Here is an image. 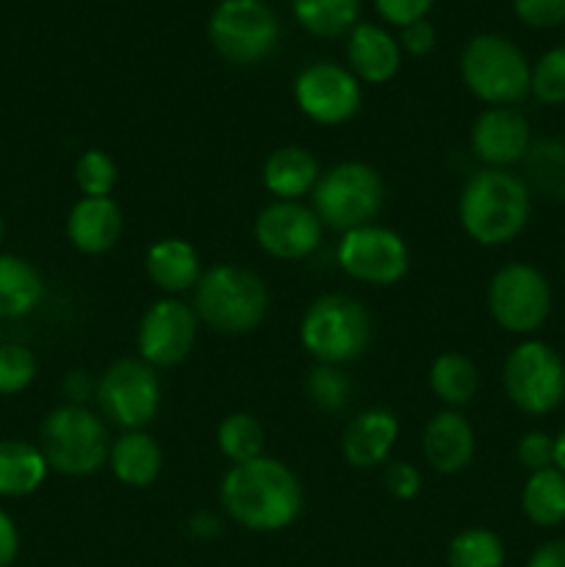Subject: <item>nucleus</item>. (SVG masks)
<instances>
[{
    "instance_id": "obj_1",
    "label": "nucleus",
    "mask_w": 565,
    "mask_h": 567,
    "mask_svg": "<svg viewBox=\"0 0 565 567\" xmlns=\"http://www.w3.org/2000/svg\"><path fill=\"white\" fill-rule=\"evenodd\" d=\"M219 504L249 532H282L299 520L305 491L299 476L275 457L230 465L219 485Z\"/></svg>"
},
{
    "instance_id": "obj_2",
    "label": "nucleus",
    "mask_w": 565,
    "mask_h": 567,
    "mask_svg": "<svg viewBox=\"0 0 565 567\" xmlns=\"http://www.w3.org/2000/svg\"><path fill=\"white\" fill-rule=\"evenodd\" d=\"M460 227L480 247H504L526 230L532 192L510 169H480L465 181L458 203Z\"/></svg>"
},
{
    "instance_id": "obj_3",
    "label": "nucleus",
    "mask_w": 565,
    "mask_h": 567,
    "mask_svg": "<svg viewBox=\"0 0 565 567\" xmlns=\"http://www.w3.org/2000/svg\"><path fill=\"white\" fill-rule=\"evenodd\" d=\"M194 313L222 336H247L269 310V291L255 271L236 264H216L194 286Z\"/></svg>"
},
{
    "instance_id": "obj_4",
    "label": "nucleus",
    "mask_w": 565,
    "mask_h": 567,
    "mask_svg": "<svg viewBox=\"0 0 565 567\" xmlns=\"http://www.w3.org/2000/svg\"><path fill=\"white\" fill-rule=\"evenodd\" d=\"M371 338V313L349 293H325L314 299L299 321V341L305 352L321 365H347L363 358Z\"/></svg>"
},
{
    "instance_id": "obj_5",
    "label": "nucleus",
    "mask_w": 565,
    "mask_h": 567,
    "mask_svg": "<svg viewBox=\"0 0 565 567\" xmlns=\"http://www.w3.org/2000/svg\"><path fill=\"white\" fill-rule=\"evenodd\" d=\"M39 452L55 474L92 476L109 463V430L86 404H59L44 415L39 430Z\"/></svg>"
},
{
    "instance_id": "obj_6",
    "label": "nucleus",
    "mask_w": 565,
    "mask_h": 567,
    "mask_svg": "<svg viewBox=\"0 0 565 567\" xmlns=\"http://www.w3.org/2000/svg\"><path fill=\"white\" fill-rule=\"evenodd\" d=\"M460 75L476 100L493 105H510L530 94L532 64L515 42L499 33H480L465 44L460 55Z\"/></svg>"
},
{
    "instance_id": "obj_7",
    "label": "nucleus",
    "mask_w": 565,
    "mask_h": 567,
    "mask_svg": "<svg viewBox=\"0 0 565 567\" xmlns=\"http://www.w3.org/2000/svg\"><path fill=\"white\" fill-rule=\"evenodd\" d=\"M310 194H314V210L321 225L347 233L377 219L386 199V183L374 166L363 161H343L321 172Z\"/></svg>"
},
{
    "instance_id": "obj_8",
    "label": "nucleus",
    "mask_w": 565,
    "mask_h": 567,
    "mask_svg": "<svg viewBox=\"0 0 565 567\" xmlns=\"http://www.w3.org/2000/svg\"><path fill=\"white\" fill-rule=\"evenodd\" d=\"M502 382L513 408L532 419L554 413L565 402V363L541 338H526L507 354Z\"/></svg>"
},
{
    "instance_id": "obj_9",
    "label": "nucleus",
    "mask_w": 565,
    "mask_h": 567,
    "mask_svg": "<svg viewBox=\"0 0 565 567\" xmlns=\"http://www.w3.org/2000/svg\"><path fill=\"white\" fill-rule=\"evenodd\" d=\"M552 282L537 266L513 260L487 282L491 319L510 336H535L552 316Z\"/></svg>"
},
{
    "instance_id": "obj_10",
    "label": "nucleus",
    "mask_w": 565,
    "mask_h": 567,
    "mask_svg": "<svg viewBox=\"0 0 565 567\" xmlns=\"http://www.w3.org/2000/svg\"><path fill=\"white\" fill-rule=\"evenodd\" d=\"M208 39L222 59L249 66L277 48L280 22L266 0H219L210 11Z\"/></svg>"
},
{
    "instance_id": "obj_11",
    "label": "nucleus",
    "mask_w": 565,
    "mask_h": 567,
    "mask_svg": "<svg viewBox=\"0 0 565 567\" xmlns=\"http://www.w3.org/2000/svg\"><path fill=\"white\" fill-rule=\"evenodd\" d=\"M94 399L111 424L125 432L144 430L158 415L161 380L142 358H122L103 371Z\"/></svg>"
},
{
    "instance_id": "obj_12",
    "label": "nucleus",
    "mask_w": 565,
    "mask_h": 567,
    "mask_svg": "<svg viewBox=\"0 0 565 567\" xmlns=\"http://www.w3.org/2000/svg\"><path fill=\"white\" fill-rule=\"evenodd\" d=\"M336 260L341 271L366 286H393L410 269L408 241L382 225H363L347 230L338 241Z\"/></svg>"
},
{
    "instance_id": "obj_13",
    "label": "nucleus",
    "mask_w": 565,
    "mask_h": 567,
    "mask_svg": "<svg viewBox=\"0 0 565 567\" xmlns=\"http://www.w3.org/2000/svg\"><path fill=\"white\" fill-rule=\"evenodd\" d=\"M294 100L310 122L336 127L358 114L363 92L349 66L336 61H314L294 81Z\"/></svg>"
},
{
    "instance_id": "obj_14",
    "label": "nucleus",
    "mask_w": 565,
    "mask_h": 567,
    "mask_svg": "<svg viewBox=\"0 0 565 567\" xmlns=\"http://www.w3.org/2000/svg\"><path fill=\"white\" fill-rule=\"evenodd\" d=\"M199 319L192 305L164 297L144 310L136 332L138 358L153 369H172L183 363L197 341Z\"/></svg>"
},
{
    "instance_id": "obj_15",
    "label": "nucleus",
    "mask_w": 565,
    "mask_h": 567,
    "mask_svg": "<svg viewBox=\"0 0 565 567\" xmlns=\"http://www.w3.org/2000/svg\"><path fill=\"white\" fill-rule=\"evenodd\" d=\"M253 236L269 258L305 260L325 241V225L308 205L275 199L255 216Z\"/></svg>"
},
{
    "instance_id": "obj_16",
    "label": "nucleus",
    "mask_w": 565,
    "mask_h": 567,
    "mask_svg": "<svg viewBox=\"0 0 565 567\" xmlns=\"http://www.w3.org/2000/svg\"><path fill=\"white\" fill-rule=\"evenodd\" d=\"M532 144V127L518 109L493 105L471 125V153L485 169H510L521 164Z\"/></svg>"
},
{
    "instance_id": "obj_17",
    "label": "nucleus",
    "mask_w": 565,
    "mask_h": 567,
    "mask_svg": "<svg viewBox=\"0 0 565 567\" xmlns=\"http://www.w3.org/2000/svg\"><path fill=\"white\" fill-rule=\"evenodd\" d=\"M399 441V419L386 408H369L349 419L341 435V457L349 468L371 471L388 463Z\"/></svg>"
},
{
    "instance_id": "obj_18",
    "label": "nucleus",
    "mask_w": 565,
    "mask_h": 567,
    "mask_svg": "<svg viewBox=\"0 0 565 567\" xmlns=\"http://www.w3.org/2000/svg\"><path fill=\"white\" fill-rule=\"evenodd\" d=\"M421 452L438 474H460L463 468H469L476 454L474 426L460 410L435 413L424 426Z\"/></svg>"
},
{
    "instance_id": "obj_19",
    "label": "nucleus",
    "mask_w": 565,
    "mask_h": 567,
    "mask_svg": "<svg viewBox=\"0 0 565 567\" xmlns=\"http://www.w3.org/2000/svg\"><path fill=\"white\" fill-rule=\"evenodd\" d=\"M125 216L111 197H81L66 216V238L83 255H103L120 244Z\"/></svg>"
},
{
    "instance_id": "obj_20",
    "label": "nucleus",
    "mask_w": 565,
    "mask_h": 567,
    "mask_svg": "<svg viewBox=\"0 0 565 567\" xmlns=\"http://www.w3.org/2000/svg\"><path fill=\"white\" fill-rule=\"evenodd\" d=\"M349 72L366 83H388L402 66V48L397 39L380 25H355L347 39Z\"/></svg>"
},
{
    "instance_id": "obj_21",
    "label": "nucleus",
    "mask_w": 565,
    "mask_h": 567,
    "mask_svg": "<svg viewBox=\"0 0 565 567\" xmlns=\"http://www.w3.org/2000/svg\"><path fill=\"white\" fill-rule=\"evenodd\" d=\"M260 177H264V188L271 197L299 203V197L314 192L321 177V169L310 150L288 144V147H277L266 155Z\"/></svg>"
},
{
    "instance_id": "obj_22",
    "label": "nucleus",
    "mask_w": 565,
    "mask_h": 567,
    "mask_svg": "<svg viewBox=\"0 0 565 567\" xmlns=\"http://www.w3.org/2000/svg\"><path fill=\"white\" fill-rule=\"evenodd\" d=\"M144 269L147 277L166 293V297H177V293L192 291L199 282V255L194 244L186 238H161L147 249L144 258Z\"/></svg>"
},
{
    "instance_id": "obj_23",
    "label": "nucleus",
    "mask_w": 565,
    "mask_h": 567,
    "mask_svg": "<svg viewBox=\"0 0 565 567\" xmlns=\"http://www.w3.org/2000/svg\"><path fill=\"white\" fill-rule=\"evenodd\" d=\"M109 468L127 487H150L164 468V452L144 430L122 432L109 452Z\"/></svg>"
},
{
    "instance_id": "obj_24",
    "label": "nucleus",
    "mask_w": 565,
    "mask_h": 567,
    "mask_svg": "<svg viewBox=\"0 0 565 567\" xmlns=\"http://www.w3.org/2000/svg\"><path fill=\"white\" fill-rule=\"evenodd\" d=\"M48 471L37 443L0 441V498L31 496L44 485Z\"/></svg>"
},
{
    "instance_id": "obj_25",
    "label": "nucleus",
    "mask_w": 565,
    "mask_h": 567,
    "mask_svg": "<svg viewBox=\"0 0 565 567\" xmlns=\"http://www.w3.org/2000/svg\"><path fill=\"white\" fill-rule=\"evenodd\" d=\"M44 297V280L20 255H0V319L33 313Z\"/></svg>"
},
{
    "instance_id": "obj_26",
    "label": "nucleus",
    "mask_w": 565,
    "mask_h": 567,
    "mask_svg": "<svg viewBox=\"0 0 565 567\" xmlns=\"http://www.w3.org/2000/svg\"><path fill=\"white\" fill-rule=\"evenodd\" d=\"M430 391L435 393L438 402L446 404L449 410H460L474 402L480 391V371L474 360L460 352H443L432 360L430 365Z\"/></svg>"
},
{
    "instance_id": "obj_27",
    "label": "nucleus",
    "mask_w": 565,
    "mask_h": 567,
    "mask_svg": "<svg viewBox=\"0 0 565 567\" xmlns=\"http://www.w3.org/2000/svg\"><path fill=\"white\" fill-rule=\"evenodd\" d=\"M524 183L532 194L546 199H565V138H532L524 161Z\"/></svg>"
},
{
    "instance_id": "obj_28",
    "label": "nucleus",
    "mask_w": 565,
    "mask_h": 567,
    "mask_svg": "<svg viewBox=\"0 0 565 567\" xmlns=\"http://www.w3.org/2000/svg\"><path fill=\"white\" fill-rule=\"evenodd\" d=\"M521 509L526 520L541 529H554L565 524V474L552 468L535 471L526 476L521 491Z\"/></svg>"
},
{
    "instance_id": "obj_29",
    "label": "nucleus",
    "mask_w": 565,
    "mask_h": 567,
    "mask_svg": "<svg viewBox=\"0 0 565 567\" xmlns=\"http://www.w3.org/2000/svg\"><path fill=\"white\" fill-rule=\"evenodd\" d=\"M264 443H266V430L260 424L258 415L253 413H230L222 419V424L216 426V446H219L222 457L230 460L233 465L249 463V460L264 457Z\"/></svg>"
},
{
    "instance_id": "obj_30",
    "label": "nucleus",
    "mask_w": 565,
    "mask_h": 567,
    "mask_svg": "<svg viewBox=\"0 0 565 567\" xmlns=\"http://www.w3.org/2000/svg\"><path fill=\"white\" fill-rule=\"evenodd\" d=\"M291 11L314 37H341L358 22L360 0H291Z\"/></svg>"
},
{
    "instance_id": "obj_31",
    "label": "nucleus",
    "mask_w": 565,
    "mask_h": 567,
    "mask_svg": "<svg viewBox=\"0 0 565 567\" xmlns=\"http://www.w3.org/2000/svg\"><path fill=\"white\" fill-rule=\"evenodd\" d=\"M504 540L485 526L463 529L446 548L449 567H504Z\"/></svg>"
},
{
    "instance_id": "obj_32",
    "label": "nucleus",
    "mask_w": 565,
    "mask_h": 567,
    "mask_svg": "<svg viewBox=\"0 0 565 567\" xmlns=\"http://www.w3.org/2000/svg\"><path fill=\"white\" fill-rule=\"evenodd\" d=\"M305 393L321 413H341L352 396V382L343 374L341 365L316 363L305 380Z\"/></svg>"
},
{
    "instance_id": "obj_33",
    "label": "nucleus",
    "mask_w": 565,
    "mask_h": 567,
    "mask_svg": "<svg viewBox=\"0 0 565 567\" xmlns=\"http://www.w3.org/2000/svg\"><path fill=\"white\" fill-rule=\"evenodd\" d=\"M530 94L543 105H565V44L552 48L532 64Z\"/></svg>"
},
{
    "instance_id": "obj_34",
    "label": "nucleus",
    "mask_w": 565,
    "mask_h": 567,
    "mask_svg": "<svg viewBox=\"0 0 565 567\" xmlns=\"http://www.w3.org/2000/svg\"><path fill=\"white\" fill-rule=\"evenodd\" d=\"M75 183L83 197H111L116 186V164L103 150H86L75 161Z\"/></svg>"
},
{
    "instance_id": "obj_35",
    "label": "nucleus",
    "mask_w": 565,
    "mask_h": 567,
    "mask_svg": "<svg viewBox=\"0 0 565 567\" xmlns=\"http://www.w3.org/2000/svg\"><path fill=\"white\" fill-rule=\"evenodd\" d=\"M39 363L22 343H0V396H17L37 380Z\"/></svg>"
},
{
    "instance_id": "obj_36",
    "label": "nucleus",
    "mask_w": 565,
    "mask_h": 567,
    "mask_svg": "<svg viewBox=\"0 0 565 567\" xmlns=\"http://www.w3.org/2000/svg\"><path fill=\"white\" fill-rule=\"evenodd\" d=\"M515 460L524 471L535 474V471L552 468L554 465V435L543 430H530L518 437L515 446Z\"/></svg>"
},
{
    "instance_id": "obj_37",
    "label": "nucleus",
    "mask_w": 565,
    "mask_h": 567,
    "mask_svg": "<svg viewBox=\"0 0 565 567\" xmlns=\"http://www.w3.org/2000/svg\"><path fill=\"white\" fill-rule=\"evenodd\" d=\"M513 11L530 28H557L565 22V0H513Z\"/></svg>"
},
{
    "instance_id": "obj_38",
    "label": "nucleus",
    "mask_w": 565,
    "mask_h": 567,
    "mask_svg": "<svg viewBox=\"0 0 565 567\" xmlns=\"http://www.w3.org/2000/svg\"><path fill=\"white\" fill-rule=\"evenodd\" d=\"M382 485H386L388 496L399 498V502H413L421 493V474L415 465L404 463V460H393L382 471Z\"/></svg>"
},
{
    "instance_id": "obj_39",
    "label": "nucleus",
    "mask_w": 565,
    "mask_h": 567,
    "mask_svg": "<svg viewBox=\"0 0 565 567\" xmlns=\"http://www.w3.org/2000/svg\"><path fill=\"white\" fill-rule=\"evenodd\" d=\"M432 3H435V0H374V9L386 22L404 28L410 25V22L427 20Z\"/></svg>"
},
{
    "instance_id": "obj_40",
    "label": "nucleus",
    "mask_w": 565,
    "mask_h": 567,
    "mask_svg": "<svg viewBox=\"0 0 565 567\" xmlns=\"http://www.w3.org/2000/svg\"><path fill=\"white\" fill-rule=\"evenodd\" d=\"M438 42L435 25L430 20H419L410 22V25L402 28V37H399V48L408 50L410 55H427L432 53Z\"/></svg>"
},
{
    "instance_id": "obj_41",
    "label": "nucleus",
    "mask_w": 565,
    "mask_h": 567,
    "mask_svg": "<svg viewBox=\"0 0 565 567\" xmlns=\"http://www.w3.org/2000/svg\"><path fill=\"white\" fill-rule=\"evenodd\" d=\"M20 554V532L11 515L0 509V567H9Z\"/></svg>"
},
{
    "instance_id": "obj_42",
    "label": "nucleus",
    "mask_w": 565,
    "mask_h": 567,
    "mask_svg": "<svg viewBox=\"0 0 565 567\" xmlns=\"http://www.w3.org/2000/svg\"><path fill=\"white\" fill-rule=\"evenodd\" d=\"M526 567H565V540H548L537 546Z\"/></svg>"
},
{
    "instance_id": "obj_43",
    "label": "nucleus",
    "mask_w": 565,
    "mask_h": 567,
    "mask_svg": "<svg viewBox=\"0 0 565 567\" xmlns=\"http://www.w3.org/2000/svg\"><path fill=\"white\" fill-rule=\"evenodd\" d=\"M94 388H97V382L92 385L83 371H70L64 380V393L70 396V404H83V399H86L89 393H94Z\"/></svg>"
},
{
    "instance_id": "obj_44",
    "label": "nucleus",
    "mask_w": 565,
    "mask_h": 567,
    "mask_svg": "<svg viewBox=\"0 0 565 567\" xmlns=\"http://www.w3.org/2000/svg\"><path fill=\"white\" fill-rule=\"evenodd\" d=\"M554 468L565 474V426L559 430V435H554Z\"/></svg>"
},
{
    "instance_id": "obj_45",
    "label": "nucleus",
    "mask_w": 565,
    "mask_h": 567,
    "mask_svg": "<svg viewBox=\"0 0 565 567\" xmlns=\"http://www.w3.org/2000/svg\"><path fill=\"white\" fill-rule=\"evenodd\" d=\"M3 236H6V225H3V216H0V244H3Z\"/></svg>"
}]
</instances>
